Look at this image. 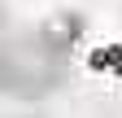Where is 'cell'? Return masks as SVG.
Listing matches in <instances>:
<instances>
[{"label":"cell","instance_id":"cell-1","mask_svg":"<svg viewBox=\"0 0 122 118\" xmlns=\"http://www.w3.org/2000/svg\"><path fill=\"white\" fill-rule=\"evenodd\" d=\"M66 83V61L61 57H48L44 48H30L22 53L18 44L5 48V96L13 101H39L57 92Z\"/></svg>","mask_w":122,"mask_h":118},{"label":"cell","instance_id":"cell-2","mask_svg":"<svg viewBox=\"0 0 122 118\" xmlns=\"http://www.w3.org/2000/svg\"><path fill=\"white\" fill-rule=\"evenodd\" d=\"M87 39V13L83 9H52L44 13L35 22V31H30V44L44 48L48 57H61V61H70V53L79 48Z\"/></svg>","mask_w":122,"mask_h":118},{"label":"cell","instance_id":"cell-3","mask_svg":"<svg viewBox=\"0 0 122 118\" xmlns=\"http://www.w3.org/2000/svg\"><path fill=\"white\" fill-rule=\"evenodd\" d=\"M9 118H35V114H9Z\"/></svg>","mask_w":122,"mask_h":118}]
</instances>
